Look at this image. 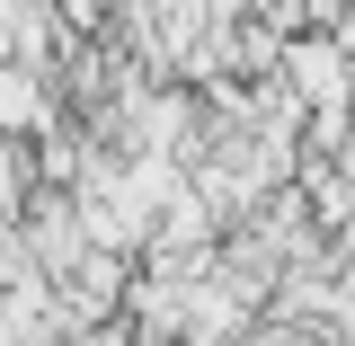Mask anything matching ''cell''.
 Instances as JSON below:
<instances>
[{
	"mask_svg": "<svg viewBox=\"0 0 355 346\" xmlns=\"http://www.w3.org/2000/svg\"><path fill=\"white\" fill-rule=\"evenodd\" d=\"M53 125H62V107H53V89H44V62H18V53H0V133H18V142H44Z\"/></svg>",
	"mask_w": 355,
	"mask_h": 346,
	"instance_id": "1",
	"label": "cell"
}]
</instances>
